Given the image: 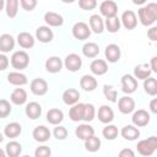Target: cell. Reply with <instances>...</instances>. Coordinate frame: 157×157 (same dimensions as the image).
<instances>
[{"instance_id":"obj_1","label":"cell","mask_w":157,"mask_h":157,"mask_svg":"<svg viewBox=\"0 0 157 157\" xmlns=\"http://www.w3.org/2000/svg\"><path fill=\"white\" fill-rule=\"evenodd\" d=\"M137 15L142 26H151L157 21V2H148L140 7Z\"/></svg>"},{"instance_id":"obj_2","label":"cell","mask_w":157,"mask_h":157,"mask_svg":"<svg viewBox=\"0 0 157 157\" xmlns=\"http://www.w3.org/2000/svg\"><path fill=\"white\" fill-rule=\"evenodd\" d=\"M136 150L144 157L152 156L157 150V136H150L145 140L139 141L136 145Z\"/></svg>"},{"instance_id":"obj_3","label":"cell","mask_w":157,"mask_h":157,"mask_svg":"<svg viewBox=\"0 0 157 157\" xmlns=\"http://www.w3.org/2000/svg\"><path fill=\"white\" fill-rule=\"evenodd\" d=\"M29 64V56L25 50H17L13 52L11 55V66L18 71L26 69Z\"/></svg>"},{"instance_id":"obj_4","label":"cell","mask_w":157,"mask_h":157,"mask_svg":"<svg viewBox=\"0 0 157 157\" xmlns=\"http://www.w3.org/2000/svg\"><path fill=\"white\" fill-rule=\"evenodd\" d=\"M72 36L78 40L88 39L91 36V28L88 27L87 23L78 21L72 26Z\"/></svg>"},{"instance_id":"obj_5","label":"cell","mask_w":157,"mask_h":157,"mask_svg":"<svg viewBox=\"0 0 157 157\" xmlns=\"http://www.w3.org/2000/svg\"><path fill=\"white\" fill-rule=\"evenodd\" d=\"M99 11H101V15L107 18H112V17H115L117 16V12H118V5L115 1H112V0H104L103 2H101L99 5Z\"/></svg>"},{"instance_id":"obj_6","label":"cell","mask_w":157,"mask_h":157,"mask_svg":"<svg viewBox=\"0 0 157 157\" xmlns=\"http://www.w3.org/2000/svg\"><path fill=\"white\" fill-rule=\"evenodd\" d=\"M137 90V80L134 75L125 74L121 77V91L126 94H131Z\"/></svg>"},{"instance_id":"obj_7","label":"cell","mask_w":157,"mask_h":157,"mask_svg":"<svg viewBox=\"0 0 157 157\" xmlns=\"http://www.w3.org/2000/svg\"><path fill=\"white\" fill-rule=\"evenodd\" d=\"M64 65L69 71L76 72L82 67V59H81L80 55H77L75 53H71V54L66 55V58L64 60Z\"/></svg>"},{"instance_id":"obj_8","label":"cell","mask_w":157,"mask_h":157,"mask_svg":"<svg viewBox=\"0 0 157 157\" xmlns=\"http://www.w3.org/2000/svg\"><path fill=\"white\" fill-rule=\"evenodd\" d=\"M29 88L34 96H44L48 92V82L44 78L37 77V78H33L31 81Z\"/></svg>"},{"instance_id":"obj_9","label":"cell","mask_w":157,"mask_h":157,"mask_svg":"<svg viewBox=\"0 0 157 157\" xmlns=\"http://www.w3.org/2000/svg\"><path fill=\"white\" fill-rule=\"evenodd\" d=\"M131 120H132V125H135L137 128L146 126L150 123V113L145 109H137L134 112Z\"/></svg>"},{"instance_id":"obj_10","label":"cell","mask_w":157,"mask_h":157,"mask_svg":"<svg viewBox=\"0 0 157 157\" xmlns=\"http://www.w3.org/2000/svg\"><path fill=\"white\" fill-rule=\"evenodd\" d=\"M118 109L123 114H130L135 110V101L129 96H123L118 101Z\"/></svg>"},{"instance_id":"obj_11","label":"cell","mask_w":157,"mask_h":157,"mask_svg":"<svg viewBox=\"0 0 157 157\" xmlns=\"http://www.w3.org/2000/svg\"><path fill=\"white\" fill-rule=\"evenodd\" d=\"M120 21H121V25L124 26V28H126L129 31L130 29H134L137 26V17H136L135 12L131 11V10L124 11L123 15H121Z\"/></svg>"},{"instance_id":"obj_12","label":"cell","mask_w":157,"mask_h":157,"mask_svg":"<svg viewBox=\"0 0 157 157\" xmlns=\"http://www.w3.org/2000/svg\"><path fill=\"white\" fill-rule=\"evenodd\" d=\"M54 38V33L48 26H39L36 29V39L40 43H50Z\"/></svg>"},{"instance_id":"obj_13","label":"cell","mask_w":157,"mask_h":157,"mask_svg":"<svg viewBox=\"0 0 157 157\" xmlns=\"http://www.w3.org/2000/svg\"><path fill=\"white\" fill-rule=\"evenodd\" d=\"M104 55H105V59L109 63H117V61H119V59L121 56V50H120L118 44L112 43V44H108L105 47Z\"/></svg>"},{"instance_id":"obj_14","label":"cell","mask_w":157,"mask_h":157,"mask_svg":"<svg viewBox=\"0 0 157 157\" xmlns=\"http://www.w3.org/2000/svg\"><path fill=\"white\" fill-rule=\"evenodd\" d=\"M50 130L44 125H38L32 131V136L37 142H47L50 139Z\"/></svg>"},{"instance_id":"obj_15","label":"cell","mask_w":157,"mask_h":157,"mask_svg":"<svg viewBox=\"0 0 157 157\" xmlns=\"http://www.w3.org/2000/svg\"><path fill=\"white\" fill-rule=\"evenodd\" d=\"M63 60L59 56H49L45 60V70L50 74H58L63 69Z\"/></svg>"},{"instance_id":"obj_16","label":"cell","mask_w":157,"mask_h":157,"mask_svg":"<svg viewBox=\"0 0 157 157\" xmlns=\"http://www.w3.org/2000/svg\"><path fill=\"white\" fill-rule=\"evenodd\" d=\"M44 21L48 27H60L64 23V18L60 13L54 11H48L44 13Z\"/></svg>"},{"instance_id":"obj_17","label":"cell","mask_w":157,"mask_h":157,"mask_svg":"<svg viewBox=\"0 0 157 157\" xmlns=\"http://www.w3.org/2000/svg\"><path fill=\"white\" fill-rule=\"evenodd\" d=\"M90 70H91V72L93 75L102 76V75L107 74V71H108V64L103 59H94L91 63V65H90Z\"/></svg>"},{"instance_id":"obj_18","label":"cell","mask_w":157,"mask_h":157,"mask_svg":"<svg viewBox=\"0 0 157 157\" xmlns=\"http://www.w3.org/2000/svg\"><path fill=\"white\" fill-rule=\"evenodd\" d=\"M34 42H36L34 37L28 32H20L17 34V43L23 49L33 48L34 47Z\"/></svg>"},{"instance_id":"obj_19","label":"cell","mask_w":157,"mask_h":157,"mask_svg":"<svg viewBox=\"0 0 157 157\" xmlns=\"http://www.w3.org/2000/svg\"><path fill=\"white\" fill-rule=\"evenodd\" d=\"M80 99V92L76 88H67L63 93V101L66 105H75L78 103Z\"/></svg>"},{"instance_id":"obj_20","label":"cell","mask_w":157,"mask_h":157,"mask_svg":"<svg viewBox=\"0 0 157 157\" xmlns=\"http://www.w3.org/2000/svg\"><path fill=\"white\" fill-rule=\"evenodd\" d=\"M114 119V112L109 105H101L98 109V120L103 124H109Z\"/></svg>"},{"instance_id":"obj_21","label":"cell","mask_w":157,"mask_h":157,"mask_svg":"<svg viewBox=\"0 0 157 157\" xmlns=\"http://www.w3.org/2000/svg\"><path fill=\"white\" fill-rule=\"evenodd\" d=\"M15 48V38L11 34L4 33L0 36V52L2 54L11 52Z\"/></svg>"},{"instance_id":"obj_22","label":"cell","mask_w":157,"mask_h":157,"mask_svg":"<svg viewBox=\"0 0 157 157\" xmlns=\"http://www.w3.org/2000/svg\"><path fill=\"white\" fill-rule=\"evenodd\" d=\"M80 86H81V88L83 91L92 92V91H94L97 88L98 82H97V80H96L94 76H92V75H83L80 78Z\"/></svg>"},{"instance_id":"obj_23","label":"cell","mask_w":157,"mask_h":157,"mask_svg":"<svg viewBox=\"0 0 157 157\" xmlns=\"http://www.w3.org/2000/svg\"><path fill=\"white\" fill-rule=\"evenodd\" d=\"M151 67L150 64H139L134 67V76L136 80H146L148 77H151Z\"/></svg>"},{"instance_id":"obj_24","label":"cell","mask_w":157,"mask_h":157,"mask_svg":"<svg viewBox=\"0 0 157 157\" xmlns=\"http://www.w3.org/2000/svg\"><path fill=\"white\" fill-rule=\"evenodd\" d=\"M25 113L29 119L36 120L42 115V105L37 102H29L25 108Z\"/></svg>"},{"instance_id":"obj_25","label":"cell","mask_w":157,"mask_h":157,"mask_svg":"<svg viewBox=\"0 0 157 157\" xmlns=\"http://www.w3.org/2000/svg\"><path fill=\"white\" fill-rule=\"evenodd\" d=\"M85 104L86 103H77L75 105H72L69 110V118L72 121H81L83 120V115H85Z\"/></svg>"},{"instance_id":"obj_26","label":"cell","mask_w":157,"mask_h":157,"mask_svg":"<svg viewBox=\"0 0 157 157\" xmlns=\"http://www.w3.org/2000/svg\"><path fill=\"white\" fill-rule=\"evenodd\" d=\"M120 135L128 140V141H135L136 139L140 137V130L137 126L135 125H125L121 131H120Z\"/></svg>"},{"instance_id":"obj_27","label":"cell","mask_w":157,"mask_h":157,"mask_svg":"<svg viewBox=\"0 0 157 157\" xmlns=\"http://www.w3.org/2000/svg\"><path fill=\"white\" fill-rule=\"evenodd\" d=\"M7 82L13 85V86H23L28 83L27 76L20 71H12L7 74Z\"/></svg>"},{"instance_id":"obj_28","label":"cell","mask_w":157,"mask_h":157,"mask_svg":"<svg viewBox=\"0 0 157 157\" xmlns=\"http://www.w3.org/2000/svg\"><path fill=\"white\" fill-rule=\"evenodd\" d=\"M64 120V113L59 108H52L47 113V121L52 125H60Z\"/></svg>"},{"instance_id":"obj_29","label":"cell","mask_w":157,"mask_h":157,"mask_svg":"<svg viewBox=\"0 0 157 157\" xmlns=\"http://www.w3.org/2000/svg\"><path fill=\"white\" fill-rule=\"evenodd\" d=\"M75 135L80 139V140H87L88 137L94 135V129L88 125V124H81L75 129Z\"/></svg>"},{"instance_id":"obj_30","label":"cell","mask_w":157,"mask_h":157,"mask_svg":"<svg viewBox=\"0 0 157 157\" xmlns=\"http://www.w3.org/2000/svg\"><path fill=\"white\" fill-rule=\"evenodd\" d=\"M90 28L92 32H94L96 34H99L104 31V21L99 15H92L90 17Z\"/></svg>"},{"instance_id":"obj_31","label":"cell","mask_w":157,"mask_h":157,"mask_svg":"<svg viewBox=\"0 0 157 157\" xmlns=\"http://www.w3.org/2000/svg\"><path fill=\"white\" fill-rule=\"evenodd\" d=\"M22 132V126L21 124L13 121V123H9L5 128H4V135L9 139H15Z\"/></svg>"},{"instance_id":"obj_32","label":"cell","mask_w":157,"mask_h":157,"mask_svg":"<svg viewBox=\"0 0 157 157\" xmlns=\"http://www.w3.org/2000/svg\"><path fill=\"white\" fill-rule=\"evenodd\" d=\"M10 101L16 105H22L27 101V92L23 88H16L10 96Z\"/></svg>"},{"instance_id":"obj_33","label":"cell","mask_w":157,"mask_h":157,"mask_svg":"<svg viewBox=\"0 0 157 157\" xmlns=\"http://www.w3.org/2000/svg\"><path fill=\"white\" fill-rule=\"evenodd\" d=\"M4 150L7 155V157H20V155L22 152V146L17 141H9Z\"/></svg>"},{"instance_id":"obj_34","label":"cell","mask_w":157,"mask_h":157,"mask_svg":"<svg viewBox=\"0 0 157 157\" xmlns=\"http://www.w3.org/2000/svg\"><path fill=\"white\" fill-rule=\"evenodd\" d=\"M82 54L86 56V58H96L98 54H99V47L98 44L93 43V42H87L83 44L82 47Z\"/></svg>"},{"instance_id":"obj_35","label":"cell","mask_w":157,"mask_h":157,"mask_svg":"<svg viewBox=\"0 0 157 157\" xmlns=\"http://www.w3.org/2000/svg\"><path fill=\"white\" fill-rule=\"evenodd\" d=\"M18 5H20V1L18 0H7L5 2V11H6V15L10 18H15L17 16Z\"/></svg>"},{"instance_id":"obj_36","label":"cell","mask_w":157,"mask_h":157,"mask_svg":"<svg viewBox=\"0 0 157 157\" xmlns=\"http://www.w3.org/2000/svg\"><path fill=\"white\" fill-rule=\"evenodd\" d=\"M104 25H105V28L108 29L109 33H117L120 29L121 21L118 16H115V17H112V18H107Z\"/></svg>"},{"instance_id":"obj_37","label":"cell","mask_w":157,"mask_h":157,"mask_svg":"<svg viewBox=\"0 0 157 157\" xmlns=\"http://www.w3.org/2000/svg\"><path fill=\"white\" fill-rule=\"evenodd\" d=\"M85 148L88 152H97L101 148V140L97 136H91L87 140H85Z\"/></svg>"},{"instance_id":"obj_38","label":"cell","mask_w":157,"mask_h":157,"mask_svg":"<svg viewBox=\"0 0 157 157\" xmlns=\"http://www.w3.org/2000/svg\"><path fill=\"white\" fill-rule=\"evenodd\" d=\"M144 90L148 96H157V80L148 77L144 81Z\"/></svg>"},{"instance_id":"obj_39","label":"cell","mask_w":157,"mask_h":157,"mask_svg":"<svg viewBox=\"0 0 157 157\" xmlns=\"http://www.w3.org/2000/svg\"><path fill=\"white\" fill-rule=\"evenodd\" d=\"M118 134H119L118 128H117L115 125H113V124L105 125V126L103 128V130H102L103 137L107 139V140H110V141H112V140H115V139L118 137Z\"/></svg>"},{"instance_id":"obj_40","label":"cell","mask_w":157,"mask_h":157,"mask_svg":"<svg viewBox=\"0 0 157 157\" xmlns=\"http://www.w3.org/2000/svg\"><path fill=\"white\" fill-rule=\"evenodd\" d=\"M103 94H104V97L109 102H112V103L118 102V99H117L118 93H117V90L114 88V86H112V85H104L103 86Z\"/></svg>"},{"instance_id":"obj_41","label":"cell","mask_w":157,"mask_h":157,"mask_svg":"<svg viewBox=\"0 0 157 157\" xmlns=\"http://www.w3.org/2000/svg\"><path fill=\"white\" fill-rule=\"evenodd\" d=\"M96 115V108L92 103H86L85 104V115H83V120L85 121H92L94 119Z\"/></svg>"},{"instance_id":"obj_42","label":"cell","mask_w":157,"mask_h":157,"mask_svg":"<svg viewBox=\"0 0 157 157\" xmlns=\"http://www.w3.org/2000/svg\"><path fill=\"white\" fill-rule=\"evenodd\" d=\"M11 110H12V107H11L10 102L6 99H1L0 101V118L5 119L11 113Z\"/></svg>"},{"instance_id":"obj_43","label":"cell","mask_w":157,"mask_h":157,"mask_svg":"<svg viewBox=\"0 0 157 157\" xmlns=\"http://www.w3.org/2000/svg\"><path fill=\"white\" fill-rule=\"evenodd\" d=\"M53 135L56 140H65L67 137V129L63 125H56L53 130Z\"/></svg>"},{"instance_id":"obj_44","label":"cell","mask_w":157,"mask_h":157,"mask_svg":"<svg viewBox=\"0 0 157 157\" xmlns=\"http://www.w3.org/2000/svg\"><path fill=\"white\" fill-rule=\"evenodd\" d=\"M52 156V150L49 146L42 145L36 148L34 151V157H50Z\"/></svg>"},{"instance_id":"obj_45","label":"cell","mask_w":157,"mask_h":157,"mask_svg":"<svg viewBox=\"0 0 157 157\" xmlns=\"http://www.w3.org/2000/svg\"><path fill=\"white\" fill-rule=\"evenodd\" d=\"M78 6L82 10L90 11V10H93L97 6V1L96 0H80L78 1Z\"/></svg>"},{"instance_id":"obj_46","label":"cell","mask_w":157,"mask_h":157,"mask_svg":"<svg viewBox=\"0 0 157 157\" xmlns=\"http://www.w3.org/2000/svg\"><path fill=\"white\" fill-rule=\"evenodd\" d=\"M20 5L22 6L23 10L26 11H32L36 6H37V1L36 0H21Z\"/></svg>"},{"instance_id":"obj_47","label":"cell","mask_w":157,"mask_h":157,"mask_svg":"<svg viewBox=\"0 0 157 157\" xmlns=\"http://www.w3.org/2000/svg\"><path fill=\"white\" fill-rule=\"evenodd\" d=\"M147 37H148L150 40H152V42H157V26L151 27V28L147 31Z\"/></svg>"},{"instance_id":"obj_48","label":"cell","mask_w":157,"mask_h":157,"mask_svg":"<svg viewBox=\"0 0 157 157\" xmlns=\"http://www.w3.org/2000/svg\"><path fill=\"white\" fill-rule=\"evenodd\" d=\"M118 157H135V152L131 148H123L119 152Z\"/></svg>"},{"instance_id":"obj_49","label":"cell","mask_w":157,"mask_h":157,"mask_svg":"<svg viewBox=\"0 0 157 157\" xmlns=\"http://www.w3.org/2000/svg\"><path fill=\"white\" fill-rule=\"evenodd\" d=\"M9 65V58L5 54H0V70H5Z\"/></svg>"},{"instance_id":"obj_50","label":"cell","mask_w":157,"mask_h":157,"mask_svg":"<svg viewBox=\"0 0 157 157\" xmlns=\"http://www.w3.org/2000/svg\"><path fill=\"white\" fill-rule=\"evenodd\" d=\"M150 67H151L152 72H156V74H157V55L151 58V61H150Z\"/></svg>"},{"instance_id":"obj_51","label":"cell","mask_w":157,"mask_h":157,"mask_svg":"<svg viewBox=\"0 0 157 157\" xmlns=\"http://www.w3.org/2000/svg\"><path fill=\"white\" fill-rule=\"evenodd\" d=\"M150 110H151L153 114H157V98H153V99L150 102Z\"/></svg>"},{"instance_id":"obj_52","label":"cell","mask_w":157,"mask_h":157,"mask_svg":"<svg viewBox=\"0 0 157 157\" xmlns=\"http://www.w3.org/2000/svg\"><path fill=\"white\" fill-rule=\"evenodd\" d=\"M0 157H7V155H6V152H5V150L2 148V150H0Z\"/></svg>"},{"instance_id":"obj_53","label":"cell","mask_w":157,"mask_h":157,"mask_svg":"<svg viewBox=\"0 0 157 157\" xmlns=\"http://www.w3.org/2000/svg\"><path fill=\"white\" fill-rule=\"evenodd\" d=\"M22 157H31V156H28V155H25V156H22Z\"/></svg>"}]
</instances>
